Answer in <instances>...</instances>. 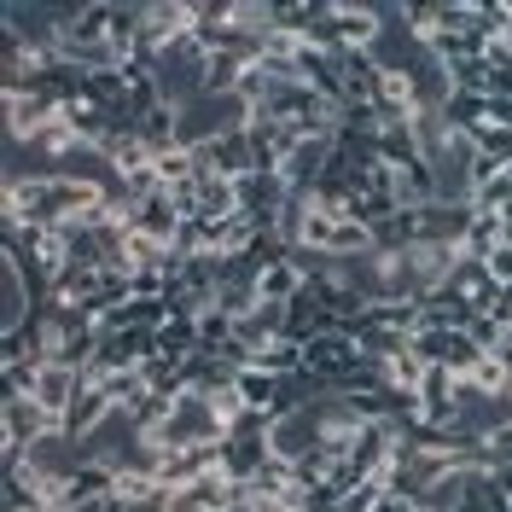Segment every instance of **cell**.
Instances as JSON below:
<instances>
[{
  "label": "cell",
  "mask_w": 512,
  "mask_h": 512,
  "mask_svg": "<svg viewBox=\"0 0 512 512\" xmlns=\"http://www.w3.org/2000/svg\"><path fill=\"white\" fill-rule=\"evenodd\" d=\"M419 379H425V361L414 355V344H402L396 355H384V384H390V390L419 396Z\"/></svg>",
  "instance_id": "2e32d148"
},
{
  "label": "cell",
  "mask_w": 512,
  "mask_h": 512,
  "mask_svg": "<svg viewBox=\"0 0 512 512\" xmlns=\"http://www.w3.org/2000/svg\"><path fill=\"white\" fill-rule=\"evenodd\" d=\"M507 239V227H501V216L495 210H472V222H466V239H460V256H478V262H489V251Z\"/></svg>",
  "instance_id": "9c48e42d"
},
{
  "label": "cell",
  "mask_w": 512,
  "mask_h": 512,
  "mask_svg": "<svg viewBox=\"0 0 512 512\" xmlns=\"http://www.w3.org/2000/svg\"><path fill=\"white\" fill-rule=\"evenodd\" d=\"M489 274H495L501 286H512V239H501V245L489 251Z\"/></svg>",
  "instance_id": "603a6c76"
},
{
  "label": "cell",
  "mask_w": 512,
  "mask_h": 512,
  "mask_svg": "<svg viewBox=\"0 0 512 512\" xmlns=\"http://www.w3.org/2000/svg\"><path fill=\"white\" fill-rule=\"evenodd\" d=\"M59 419L47 414L35 396H6V443L12 448H35L41 437H53Z\"/></svg>",
  "instance_id": "3957f363"
},
{
  "label": "cell",
  "mask_w": 512,
  "mask_h": 512,
  "mask_svg": "<svg viewBox=\"0 0 512 512\" xmlns=\"http://www.w3.org/2000/svg\"><path fill=\"white\" fill-rule=\"evenodd\" d=\"M192 216H204V222H222V216H239V192H233V181L227 175H216V181H204L198 187V210Z\"/></svg>",
  "instance_id": "5bb4252c"
},
{
  "label": "cell",
  "mask_w": 512,
  "mask_h": 512,
  "mask_svg": "<svg viewBox=\"0 0 512 512\" xmlns=\"http://www.w3.org/2000/svg\"><path fill=\"white\" fill-rule=\"evenodd\" d=\"M181 222H187V216L175 210V198H169V192H152V198H140V204H134V210L123 216L128 233H152V239H163V245L181 233Z\"/></svg>",
  "instance_id": "277c9868"
},
{
  "label": "cell",
  "mask_w": 512,
  "mask_h": 512,
  "mask_svg": "<svg viewBox=\"0 0 512 512\" xmlns=\"http://www.w3.org/2000/svg\"><path fill=\"white\" fill-rule=\"evenodd\" d=\"M158 181L163 187H181V181H192V152L187 146H169V152H158Z\"/></svg>",
  "instance_id": "44dd1931"
},
{
  "label": "cell",
  "mask_w": 512,
  "mask_h": 512,
  "mask_svg": "<svg viewBox=\"0 0 512 512\" xmlns=\"http://www.w3.org/2000/svg\"><path fill=\"white\" fill-rule=\"evenodd\" d=\"M472 146H478L483 158H495L501 169H512V128L507 123H483L478 134H472Z\"/></svg>",
  "instance_id": "ac0fdd59"
},
{
  "label": "cell",
  "mask_w": 512,
  "mask_h": 512,
  "mask_svg": "<svg viewBox=\"0 0 512 512\" xmlns=\"http://www.w3.org/2000/svg\"><path fill=\"white\" fill-rule=\"evenodd\" d=\"M483 355L489 350H478V344H472V338H466V332H448V373H460V379H466V373H472V367H478Z\"/></svg>",
  "instance_id": "ffe728a7"
},
{
  "label": "cell",
  "mask_w": 512,
  "mask_h": 512,
  "mask_svg": "<svg viewBox=\"0 0 512 512\" xmlns=\"http://www.w3.org/2000/svg\"><path fill=\"white\" fill-rule=\"evenodd\" d=\"M443 123L448 128H460V134H478L483 123H489V94H454L443 99Z\"/></svg>",
  "instance_id": "4fadbf2b"
},
{
  "label": "cell",
  "mask_w": 512,
  "mask_h": 512,
  "mask_svg": "<svg viewBox=\"0 0 512 512\" xmlns=\"http://www.w3.org/2000/svg\"><path fill=\"white\" fill-rule=\"evenodd\" d=\"M414 163H419V134H414V123L379 128V169L402 175V169H414Z\"/></svg>",
  "instance_id": "52a82bcc"
},
{
  "label": "cell",
  "mask_w": 512,
  "mask_h": 512,
  "mask_svg": "<svg viewBox=\"0 0 512 512\" xmlns=\"http://www.w3.org/2000/svg\"><path fill=\"white\" fill-rule=\"evenodd\" d=\"M448 297V303H460V309H472V315H483L489 303H495V291H501V280L489 274V262H478V256H460L454 262V274H448L443 286H437Z\"/></svg>",
  "instance_id": "7a4b0ae2"
},
{
  "label": "cell",
  "mask_w": 512,
  "mask_h": 512,
  "mask_svg": "<svg viewBox=\"0 0 512 512\" xmlns=\"http://www.w3.org/2000/svg\"><path fill=\"white\" fill-rule=\"evenodd\" d=\"M256 291H262V303H291L297 291H303V268L297 262H268L262 274H256Z\"/></svg>",
  "instance_id": "7c38bea8"
},
{
  "label": "cell",
  "mask_w": 512,
  "mask_h": 512,
  "mask_svg": "<svg viewBox=\"0 0 512 512\" xmlns=\"http://www.w3.org/2000/svg\"><path fill=\"white\" fill-rule=\"evenodd\" d=\"M332 233H338V216L332 210H320V204H303V216H297V251H332Z\"/></svg>",
  "instance_id": "8fae6325"
},
{
  "label": "cell",
  "mask_w": 512,
  "mask_h": 512,
  "mask_svg": "<svg viewBox=\"0 0 512 512\" xmlns=\"http://www.w3.org/2000/svg\"><path fill=\"white\" fill-rule=\"evenodd\" d=\"M414 274H419V286L425 291H437L454 274V262H460V245H448V239H419L414 251Z\"/></svg>",
  "instance_id": "8992f818"
},
{
  "label": "cell",
  "mask_w": 512,
  "mask_h": 512,
  "mask_svg": "<svg viewBox=\"0 0 512 512\" xmlns=\"http://www.w3.org/2000/svg\"><path fill=\"white\" fill-rule=\"evenodd\" d=\"M210 408L222 414V425H233V419L245 414V402H239V390H233V384H222V390H210Z\"/></svg>",
  "instance_id": "7402d4cb"
},
{
  "label": "cell",
  "mask_w": 512,
  "mask_h": 512,
  "mask_svg": "<svg viewBox=\"0 0 512 512\" xmlns=\"http://www.w3.org/2000/svg\"><path fill=\"white\" fill-rule=\"evenodd\" d=\"M140 140L152 146V158L169 152V146L181 140V105H169V99H163L158 111H146V117H140Z\"/></svg>",
  "instance_id": "30bf717a"
},
{
  "label": "cell",
  "mask_w": 512,
  "mask_h": 512,
  "mask_svg": "<svg viewBox=\"0 0 512 512\" xmlns=\"http://www.w3.org/2000/svg\"><path fill=\"white\" fill-rule=\"evenodd\" d=\"M466 384H472V390H483V396H501V390L512 384V367H501L495 355H483L478 367L466 373Z\"/></svg>",
  "instance_id": "d6986e66"
},
{
  "label": "cell",
  "mask_w": 512,
  "mask_h": 512,
  "mask_svg": "<svg viewBox=\"0 0 512 512\" xmlns=\"http://www.w3.org/2000/svg\"><path fill=\"white\" fill-rule=\"evenodd\" d=\"M233 390H239V402H245V408H262V414H274L280 379H274V373H256V367H245V373L233 379Z\"/></svg>",
  "instance_id": "e0dca14e"
},
{
  "label": "cell",
  "mask_w": 512,
  "mask_h": 512,
  "mask_svg": "<svg viewBox=\"0 0 512 512\" xmlns=\"http://www.w3.org/2000/svg\"><path fill=\"white\" fill-rule=\"evenodd\" d=\"M222 437H227V425L210 408V396L204 390H187V396L169 402V419H163L146 443L152 448H210V443H222Z\"/></svg>",
  "instance_id": "6da1fadb"
},
{
  "label": "cell",
  "mask_w": 512,
  "mask_h": 512,
  "mask_svg": "<svg viewBox=\"0 0 512 512\" xmlns=\"http://www.w3.org/2000/svg\"><path fill=\"white\" fill-rule=\"evenodd\" d=\"M158 350L175 355V361L198 355V320H192V315H169V320L158 326Z\"/></svg>",
  "instance_id": "9a60e30c"
},
{
  "label": "cell",
  "mask_w": 512,
  "mask_h": 512,
  "mask_svg": "<svg viewBox=\"0 0 512 512\" xmlns=\"http://www.w3.org/2000/svg\"><path fill=\"white\" fill-rule=\"evenodd\" d=\"M274 460L268 437H222V472L233 483H256V472Z\"/></svg>",
  "instance_id": "5b68a950"
},
{
  "label": "cell",
  "mask_w": 512,
  "mask_h": 512,
  "mask_svg": "<svg viewBox=\"0 0 512 512\" xmlns=\"http://www.w3.org/2000/svg\"><path fill=\"white\" fill-rule=\"evenodd\" d=\"M251 367H256V373H274V379H297V373H303V344H291V338L256 344Z\"/></svg>",
  "instance_id": "ba28073f"
}]
</instances>
